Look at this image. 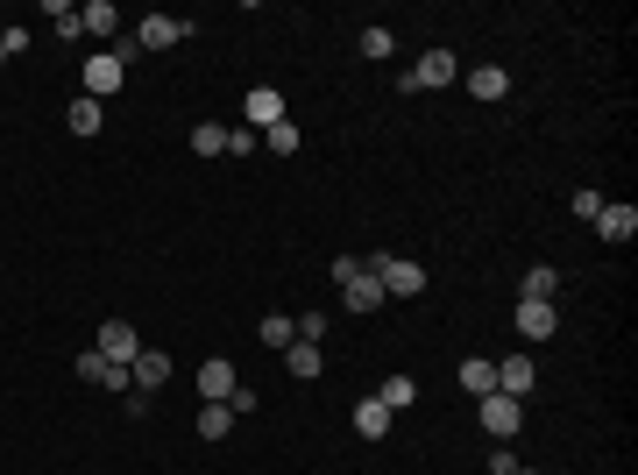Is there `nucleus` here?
<instances>
[{"mask_svg":"<svg viewBox=\"0 0 638 475\" xmlns=\"http://www.w3.org/2000/svg\"><path fill=\"white\" fill-rule=\"evenodd\" d=\"M426 86H454V50H426L405 78H397V93H426Z\"/></svg>","mask_w":638,"mask_h":475,"instance_id":"obj_2","label":"nucleus"},{"mask_svg":"<svg viewBox=\"0 0 638 475\" xmlns=\"http://www.w3.org/2000/svg\"><path fill=\"white\" fill-rule=\"evenodd\" d=\"M64 121H71V135H100V121H107V114H100V100H86V93H78Z\"/></svg>","mask_w":638,"mask_h":475,"instance_id":"obj_20","label":"nucleus"},{"mask_svg":"<svg viewBox=\"0 0 638 475\" xmlns=\"http://www.w3.org/2000/svg\"><path fill=\"white\" fill-rule=\"evenodd\" d=\"M100 355H107V362H121V369H128V362H135V355H142V334H135V327H128V320H107V327H100Z\"/></svg>","mask_w":638,"mask_h":475,"instance_id":"obj_7","label":"nucleus"},{"mask_svg":"<svg viewBox=\"0 0 638 475\" xmlns=\"http://www.w3.org/2000/svg\"><path fill=\"white\" fill-rule=\"evenodd\" d=\"M490 475H518V454H511V447H497V454H490Z\"/></svg>","mask_w":638,"mask_h":475,"instance_id":"obj_32","label":"nucleus"},{"mask_svg":"<svg viewBox=\"0 0 638 475\" xmlns=\"http://www.w3.org/2000/svg\"><path fill=\"white\" fill-rule=\"evenodd\" d=\"M355 50H362V57H390V50H397V36H390V29H362V43H355Z\"/></svg>","mask_w":638,"mask_h":475,"instance_id":"obj_28","label":"nucleus"},{"mask_svg":"<svg viewBox=\"0 0 638 475\" xmlns=\"http://www.w3.org/2000/svg\"><path fill=\"white\" fill-rule=\"evenodd\" d=\"M121 412L128 419H149V390H121Z\"/></svg>","mask_w":638,"mask_h":475,"instance_id":"obj_31","label":"nucleus"},{"mask_svg":"<svg viewBox=\"0 0 638 475\" xmlns=\"http://www.w3.org/2000/svg\"><path fill=\"white\" fill-rule=\"evenodd\" d=\"M192 149L199 156H227V121H199L192 128Z\"/></svg>","mask_w":638,"mask_h":475,"instance_id":"obj_21","label":"nucleus"},{"mask_svg":"<svg viewBox=\"0 0 638 475\" xmlns=\"http://www.w3.org/2000/svg\"><path fill=\"white\" fill-rule=\"evenodd\" d=\"M263 142H270V149H277V156H291V149H298V142H305V135H298V128H291V114H284V121H277V128H263Z\"/></svg>","mask_w":638,"mask_h":475,"instance_id":"obj_27","label":"nucleus"},{"mask_svg":"<svg viewBox=\"0 0 638 475\" xmlns=\"http://www.w3.org/2000/svg\"><path fill=\"white\" fill-rule=\"evenodd\" d=\"M568 206H575L582 220H596V213H603V192H568Z\"/></svg>","mask_w":638,"mask_h":475,"instance_id":"obj_30","label":"nucleus"},{"mask_svg":"<svg viewBox=\"0 0 638 475\" xmlns=\"http://www.w3.org/2000/svg\"><path fill=\"white\" fill-rule=\"evenodd\" d=\"M376 398H383L390 412H412V405H419V383H412V376H383V390H376Z\"/></svg>","mask_w":638,"mask_h":475,"instance_id":"obj_19","label":"nucleus"},{"mask_svg":"<svg viewBox=\"0 0 638 475\" xmlns=\"http://www.w3.org/2000/svg\"><path fill=\"white\" fill-rule=\"evenodd\" d=\"M78 78H86V100H114L121 78H128V64H121L114 50H100V57H86V71H78Z\"/></svg>","mask_w":638,"mask_h":475,"instance_id":"obj_3","label":"nucleus"},{"mask_svg":"<svg viewBox=\"0 0 638 475\" xmlns=\"http://www.w3.org/2000/svg\"><path fill=\"white\" fill-rule=\"evenodd\" d=\"M199 398H206V405H227V398H234V362H227V355L199 362Z\"/></svg>","mask_w":638,"mask_h":475,"instance_id":"obj_8","label":"nucleus"},{"mask_svg":"<svg viewBox=\"0 0 638 475\" xmlns=\"http://www.w3.org/2000/svg\"><path fill=\"white\" fill-rule=\"evenodd\" d=\"M78 376H86V383H100V390H135V376H128L121 362H107L100 348H93V355H78Z\"/></svg>","mask_w":638,"mask_h":475,"instance_id":"obj_9","label":"nucleus"},{"mask_svg":"<svg viewBox=\"0 0 638 475\" xmlns=\"http://www.w3.org/2000/svg\"><path fill=\"white\" fill-rule=\"evenodd\" d=\"M0 57H8V50H0Z\"/></svg>","mask_w":638,"mask_h":475,"instance_id":"obj_34","label":"nucleus"},{"mask_svg":"<svg viewBox=\"0 0 638 475\" xmlns=\"http://www.w3.org/2000/svg\"><path fill=\"white\" fill-rule=\"evenodd\" d=\"M468 93H475V100H504V93H511V71H504V64H475V71H468Z\"/></svg>","mask_w":638,"mask_h":475,"instance_id":"obj_15","label":"nucleus"},{"mask_svg":"<svg viewBox=\"0 0 638 475\" xmlns=\"http://www.w3.org/2000/svg\"><path fill=\"white\" fill-rule=\"evenodd\" d=\"M78 22H86V36H100V43L114 50V36H121V15H114V0H93V8H78Z\"/></svg>","mask_w":638,"mask_h":475,"instance_id":"obj_14","label":"nucleus"},{"mask_svg":"<svg viewBox=\"0 0 638 475\" xmlns=\"http://www.w3.org/2000/svg\"><path fill=\"white\" fill-rule=\"evenodd\" d=\"M242 114H249V128H256V135H263V128H277V121H284V93H277V86H249Z\"/></svg>","mask_w":638,"mask_h":475,"instance_id":"obj_6","label":"nucleus"},{"mask_svg":"<svg viewBox=\"0 0 638 475\" xmlns=\"http://www.w3.org/2000/svg\"><path fill=\"white\" fill-rule=\"evenodd\" d=\"M390 419H397V412H390L383 398H362V405H355V433H362V440H383Z\"/></svg>","mask_w":638,"mask_h":475,"instance_id":"obj_18","label":"nucleus"},{"mask_svg":"<svg viewBox=\"0 0 638 475\" xmlns=\"http://www.w3.org/2000/svg\"><path fill=\"white\" fill-rule=\"evenodd\" d=\"M553 327H561V312H553V305H532V298L518 305V334H525V341H546Z\"/></svg>","mask_w":638,"mask_h":475,"instance_id":"obj_17","label":"nucleus"},{"mask_svg":"<svg viewBox=\"0 0 638 475\" xmlns=\"http://www.w3.org/2000/svg\"><path fill=\"white\" fill-rule=\"evenodd\" d=\"M128 376H135V390H164V383H171V355H156V348H142V355L128 362Z\"/></svg>","mask_w":638,"mask_h":475,"instance_id":"obj_11","label":"nucleus"},{"mask_svg":"<svg viewBox=\"0 0 638 475\" xmlns=\"http://www.w3.org/2000/svg\"><path fill=\"white\" fill-rule=\"evenodd\" d=\"M50 22H57V43L86 36V22H78V8H64V0H50Z\"/></svg>","mask_w":638,"mask_h":475,"instance_id":"obj_26","label":"nucleus"},{"mask_svg":"<svg viewBox=\"0 0 638 475\" xmlns=\"http://www.w3.org/2000/svg\"><path fill=\"white\" fill-rule=\"evenodd\" d=\"M596 234H603V242H631V234H638V206H610V199H603Z\"/></svg>","mask_w":638,"mask_h":475,"instance_id":"obj_12","label":"nucleus"},{"mask_svg":"<svg viewBox=\"0 0 638 475\" xmlns=\"http://www.w3.org/2000/svg\"><path fill=\"white\" fill-rule=\"evenodd\" d=\"M341 305H348V312H376V305H390V298H383V284H376L369 270H355V277L341 284Z\"/></svg>","mask_w":638,"mask_h":475,"instance_id":"obj_10","label":"nucleus"},{"mask_svg":"<svg viewBox=\"0 0 638 475\" xmlns=\"http://www.w3.org/2000/svg\"><path fill=\"white\" fill-rule=\"evenodd\" d=\"M185 36H192V22H178V15H142L135 50H171V43H185Z\"/></svg>","mask_w":638,"mask_h":475,"instance_id":"obj_5","label":"nucleus"},{"mask_svg":"<svg viewBox=\"0 0 638 475\" xmlns=\"http://www.w3.org/2000/svg\"><path fill=\"white\" fill-rule=\"evenodd\" d=\"M539 383V369H532V355H511V362H497V390L504 398H525V390Z\"/></svg>","mask_w":638,"mask_h":475,"instance_id":"obj_13","label":"nucleus"},{"mask_svg":"<svg viewBox=\"0 0 638 475\" xmlns=\"http://www.w3.org/2000/svg\"><path fill=\"white\" fill-rule=\"evenodd\" d=\"M298 341V320H291V312H270V320H263V348H291Z\"/></svg>","mask_w":638,"mask_h":475,"instance_id":"obj_22","label":"nucleus"},{"mask_svg":"<svg viewBox=\"0 0 638 475\" xmlns=\"http://www.w3.org/2000/svg\"><path fill=\"white\" fill-rule=\"evenodd\" d=\"M518 475H532V468H518Z\"/></svg>","mask_w":638,"mask_h":475,"instance_id":"obj_33","label":"nucleus"},{"mask_svg":"<svg viewBox=\"0 0 638 475\" xmlns=\"http://www.w3.org/2000/svg\"><path fill=\"white\" fill-rule=\"evenodd\" d=\"M553 291H561V277H553L546 263H539V270H525V298H532V305H553Z\"/></svg>","mask_w":638,"mask_h":475,"instance_id":"obj_23","label":"nucleus"},{"mask_svg":"<svg viewBox=\"0 0 638 475\" xmlns=\"http://www.w3.org/2000/svg\"><path fill=\"white\" fill-rule=\"evenodd\" d=\"M362 270L383 284V298H419V291H426V263H412V256L376 249V256H362Z\"/></svg>","mask_w":638,"mask_h":475,"instance_id":"obj_1","label":"nucleus"},{"mask_svg":"<svg viewBox=\"0 0 638 475\" xmlns=\"http://www.w3.org/2000/svg\"><path fill=\"white\" fill-rule=\"evenodd\" d=\"M227 426H234L227 405H199V440H227Z\"/></svg>","mask_w":638,"mask_h":475,"instance_id":"obj_24","label":"nucleus"},{"mask_svg":"<svg viewBox=\"0 0 638 475\" xmlns=\"http://www.w3.org/2000/svg\"><path fill=\"white\" fill-rule=\"evenodd\" d=\"M461 383L483 398V390H497V362H461Z\"/></svg>","mask_w":638,"mask_h":475,"instance_id":"obj_25","label":"nucleus"},{"mask_svg":"<svg viewBox=\"0 0 638 475\" xmlns=\"http://www.w3.org/2000/svg\"><path fill=\"white\" fill-rule=\"evenodd\" d=\"M475 419H483L497 440H511L525 419H518V398H504V390H483V398H475Z\"/></svg>","mask_w":638,"mask_h":475,"instance_id":"obj_4","label":"nucleus"},{"mask_svg":"<svg viewBox=\"0 0 638 475\" xmlns=\"http://www.w3.org/2000/svg\"><path fill=\"white\" fill-rule=\"evenodd\" d=\"M256 142H263V135H256V128H227V156H249V149H256Z\"/></svg>","mask_w":638,"mask_h":475,"instance_id":"obj_29","label":"nucleus"},{"mask_svg":"<svg viewBox=\"0 0 638 475\" xmlns=\"http://www.w3.org/2000/svg\"><path fill=\"white\" fill-rule=\"evenodd\" d=\"M284 369H291L298 383H312L319 369H327V355H319V341H291V348H284Z\"/></svg>","mask_w":638,"mask_h":475,"instance_id":"obj_16","label":"nucleus"}]
</instances>
